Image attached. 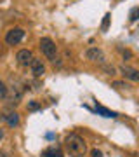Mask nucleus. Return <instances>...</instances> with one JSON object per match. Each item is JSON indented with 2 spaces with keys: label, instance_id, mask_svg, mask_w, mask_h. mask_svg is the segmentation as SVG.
I'll return each instance as SVG.
<instances>
[{
  "label": "nucleus",
  "instance_id": "obj_1",
  "mask_svg": "<svg viewBox=\"0 0 139 157\" xmlns=\"http://www.w3.org/2000/svg\"><path fill=\"white\" fill-rule=\"evenodd\" d=\"M64 147L71 157H85L87 154V143L77 133H70L64 136Z\"/></svg>",
  "mask_w": 139,
  "mask_h": 157
},
{
  "label": "nucleus",
  "instance_id": "obj_14",
  "mask_svg": "<svg viewBox=\"0 0 139 157\" xmlns=\"http://www.w3.org/2000/svg\"><path fill=\"white\" fill-rule=\"evenodd\" d=\"M40 108V103H37V101H30V103H28V110H31V112H33V110H38Z\"/></svg>",
  "mask_w": 139,
  "mask_h": 157
},
{
  "label": "nucleus",
  "instance_id": "obj_11",
  "mask_svg": "<svg viewBox=\"0 0 139 157\" xmlns=\"http://www.w3.org/2000/svg\"><path fill=\"white\" fill-rule=\"evenodd\" d=\"M137 12H139V7H132V9H130V14H129V21L130 23L137 21Z\"/></svg>",
  "mask_w": 139,
  "mask_h": 157
},
{
  "label": "nucleus",
  "instance_id": "obj_3",
  "mask_svg": "<svg viewBox=\"0 0 139 157\" xmlns=\"http://www.w3.org/2000/svg\"><path fill=\"white\" fill-rule=\"evenodd\" d=\"M24 39V30L23 28H11L5 33V44L7 45H17Z\"/></svg>",
  "mask_w": 139,
  "mask_h": 157
},
{
  "label": "nucleus",
  "instance_id": "obj_10",
  "mask_svg": "<svg viewBox=\"0 0 139 157\" xmlns=\"http://www.w3.org/2000/svg\"><path fill=\"white\" fill-rule=\"evenodd\" d=\"M42 157H63L59 148H56V147H49V148H45Z\"/></svg>",
  "mask_w": 139,
  "mask_h": 157
},
{
  "label": "nucleus",
  "instance_id": "obj_17",
  "mask_svg": "<svg viewBox=\"0 0 139 157\" xmlns=\"http://www.w3.org/2000/svg\"><path fill=\"white\" fill-rule=\"evenodd\" d=\"M123 58L130 59V58H132V52H130V51H123Z\"/></svg>",
  "mask_w": 139,
  "mask_h": 157
},
{
  "label": "nucleus",
  "instance_id": "obj_6",
  "mask_svg": "<svg viewBox=\"0 0 139 157\" xmlns=\"http://www.w3.org/2000/svg\"><path fill=\"white\" fill-rule=\"evenodd\" d=\"M120 72H122L123 78H129V80H132V82H137L139 80V72L136 68H130L127 65H122L120 67Z\"/></svg>",
  "mask_w": 139,
  "mask_h": 157
},
{
  "label": "nucleus",
  "instance_id": "obj_13",
  "mask_svg": "<svg viewBox=\"0 0 139 157\" xmlns=\"http://www.w3.org/2000/svg\"><path fill=\"white\" fill-rule=\"evenodd\" d=\"M7 91H9L7 89V86L0 80V98H7Z\"/></svg>",
  "mask_w": 139,
  "mask_h": 157
},
{
  "label": "nucleus",
  "instance_id": "obj_16",
  "mask_svg": "<svg viewBox=\"0 0 139 157\" xmlns=\"http://www.w3.org/2000/svg\"><path fill=\"white\" fill-rule=\"evenodd\" d=\"M108 23H110V14H106V16H104V21H103V25H101V30H103V32L108 28Z\"/></svg>",
  "mask_w": 139,
  "mask_h": 157
},
{
  "label": "nucleus",
  "instance_id": "obj_8",
  "mask_svg": "<svg viewBox=\"0 0 139 157\" xmlns=\"http://www.w3.org/2000/svg\"><path fill=\"white\" fill-rule=\"evenodd\" d=\"M2 121H5L9 128H17L19 126V113L17 112H7L2 115Z\"/></svg>",
  "mask_w": 139,
  "mask_h": 157
},
{
  "label": "nucleus",
  "instance_id": "obj_15",
  "mask_svg": "<svg viewBox=\"0 0 139 157\" xmlns=\"http://www.w3.org/2000/svg\"><path fill=\"white\" fill-rule=\"evenodd\" d=\"M90 157H103V152L99 148H92L90 150Z\"/></svg>",
  "mask_w": 139,
  "mask_h": 157
},
{
  "label": "nucleus",
  "instance_id": "obj_5",
  "mask_svg": "<svg viewBox=\"0 0 139 157\" xmlns=\"http://www.w3.org/2000/svg\"><path fill=\"white\" fill-rule=\"evenodd\" d=\"M16 59H17V65H21V67H30V63L33 61V52L30 49H21L16 54Z\"/></svg>",
  "mask_w": 139,
  "mask_h": 157
},
{
  "label": "nucleus",
  "instance_id": "obj_7",
  "mask_svg": "<svg viewBox=\"0 0 139 157\" xmlns=\"http://www.w3.org/2000/svg\"><path fill=\"white\" fill-rule=\"evenodd\" d=\"M30 68H31L33 77H42L45 73V65L42 63V59H37V58H33V61L30 63Z\"/></svg>",
  "mask_w": 139,
  "mask_h": 157
},
{
  "label": "nucleus",
  "instance_id": "obj_19",
  "mask_svg": "<svg viewBox=\"0 0 139 157\" xmlns=\"http://www.w3.org/2000/svg\"><path fill=\"white\" fill-rule=\"evenodd\" d=\"M0 157H9V155H7L5 152H0Z\"/></svg>",
  "mask_w": 139,
  "mask_h": 157
},
{
  "label": "nucleus",
  "instance_id": "obj_2",
  "mask_svg": "<svg viewBox=\"0 0 139 157\" xmlns=\"http://www.w3.org/2000/svg\"><path fill=\"white\" fill-rule=\"evenodd\" d=\"M40 51L47 59L50 61H56V54H57V47H56L54 40L49 39V37H42L40 39Z\"/></svg>",
  "mask_w": 139,
  "mask_h": 157
},
{
  "label": "nucleus",
  "instance_id": "obj_18",
  "mask_svg": "<svg viewBox=\"0 0 139 157\" xmlns=\"http://www.w3.org/2000/svg\"><path fill=\"white\" fill-rule=\"evenodd\" d=\"M4 136H5V131H4V129L0 128V141L4 140Z\"/></svg>",
  "mask_w": 139,
  "mask_h": 157
},
{
  "label": "nucleus",
  "instance_id": "obj_12",
  "mask_svg": "<svg viewBox=\"0 0 139 157\" xmlns=\"http://www.w3.org/2000/svg\"><path fill=\"white\" fill-rule=\"evenodd\" d=\"M113 87H118V89H130V86L127 82H122V80H115L113 82Z\"/></svg>",
  "mask_w": 139,
  "mask_h": 157
},
{
  "label": "nucleus",
  "instance_id": "obj_4",
  "mask_svg": "<svg viewBox=\"0 0 139 157\" xmlns=\"http://www.w3.org/2000/svg\"><path fill=\"white\" fill-rule=\"evenodd\" d=\"M85 56H87V59L92 63H99V65H104L106 58H104V52L99 49V47H89L87 49V52H85Z\"/></svg>",
  "mask_w": 139,
  "mask_h": 157
},
{
  "label": "nucleus",
  "instance_id": "obj_9",
  "mask_svg": "<svg viewBox=\"0 0 139 157\" xmlns=\"http://www.w3.org/2000/svg\"><path fill=\"white\" fill-rule=\"evenodd\" d=\"M96 112L101 113L103 117H118V113H117V112H113V110H108V108L101 107V105H96Z\"/></svg>",
  "mask_w": 139,
  "mask_h": 157
}]
</instances>
